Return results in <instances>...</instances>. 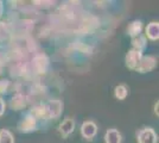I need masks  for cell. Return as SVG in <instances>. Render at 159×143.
<instances>
[{
	"label": "cell",
	"mask_w": 159,
	"mask_h": 143,
	"mask_svg": "<svg viewBox=\"0 0 159 143\" xmlns=\"http://www.w3.org/2000/svg\"><path fill=\"white\" fill-rule=\"evenodd\" d=\"M44 106V115L45 119H55L58 118L63 111V102L60 99H52L43 104Z\"/></svg>",
	"instance_id": "cell-1"
},
{
	"label": "cell",
	"mask_w": 159,
	"mask_h": 143,
	"mask_svg": "<svg viewBox=\"0 0 159 143\" xmlns=\"http://www.w3.org/2000/svg\"><path fill=\"white\" fill-rule=\"evenodd\" d=\"M32 69L37 74H45L48 68H49V57L45 54L40 53L33 56L32 59Z\"/></svg>",
	"instance_id": "cell-2"
},
{
	"label": "cell",
	"mask_w": 159,
	"mask_h": 143,
	"mask_svg": "<svg viewBox=\"0 0 159 143\" xmlns=\"http://www.w3.org/2000/svg\"><path fill=\"white\" fill-rule=\"evenodd\" d=\"M138 143H158V136L153 128H143L137 132Z\"/></svg>",
	"instance_id": "cell-3"
},
{
	"label": "cell",
	"mask_w": 159,
	"mask_h": 143,
	"mask_svg": "<svg viewBox=\"0 0 159 143\" xmlns=\"http://www.w3.org/2000/svg\"><path fill=\"white\" fill-rule=\"evenodd\" d=\"M157 67V57L152 56V55H147V56H143L139 62V66L137 67V72L139 73H148Z\"/></svg>",
	"instance_id": "cell-4"
},
{
	"label": "cell",
	"mask_w": 159,
	"mask_h": 143,
	"mask_svg": "<svg viewBox=\"0 0 159 143\" xmlns=\"http://www.w3.org/2000/svg\"><path fill=\"white\" fill-rule=\"evenodd\" d=\"M36 126H37V119L31 115L29 113L24 117L21 121L18 124V129H19L20 132H25V134H29V132H32L36 130Z\"/></svg>",
	"instance_id": "cell-5"
},
{
	"label": "cell",
	"mask_w": 159,
	"mask_h": 143,
	"mask_svg": "<svg viewBox=\"0 0 159 143\" xmlns=\"http://www.w3.org/2000/svg\"><path fill=\"white\" fill-rule=\"evenodd\" d=\"M98 134V125L93 121H86L81 126V135L87 141H92Z\"/></svg>",
	"instance_id": "cell-6"
},
{
	"label": "cell",
	"mask_w": 159,
	"mask_h": 143,
	"mask_svg": "<svg viewBox=\"0 0 159 143\" xmlns=\"http://www.w3.org/2000/svg\"><path fill=\"white\" fill-rule=\"evenodd\" d=\"M143 57V53L131 49L128 53L126 54L125 57V62H126V67L129 69H137V67L139 66V62Z\"/></svg>",
	"instance_id": "cell-7"
},
{
	"label": "cell",
	"mask_w": 159,
	"mask_h": 143,
	"mask_svg": "<svg viewBox=\"0 0 159 143\" xmlns=\"http://www.w3.org/2000/svg\"><path fill=\"white\" fill-rule=\"evenodd\" d=\"M74 130H75V121L73 118H66L58 126V131L64 138H66L70 134H73Z\"/></svg>",
	"instance_id": "cell-8"
},
{
	"label": "cell",
	"mask_w": 159,
	"mask_h": 143,
	"mask_svg": "<svg viewBox=\"0 0 159 143\" xmlns=\"http://www.w3.org/2000/svg\"><path fill=\"white\" fill-rule=\"evenodd\" d=\"M27 99H29V97H27L26 94L17 93V94L12 98V100H11V107L13 110H20V109H23V107H25L27 102H29Z\"/></svg>",
	"instance_id": "cell-9"
},
{
	"label": "cell",
	"mask_w": 159,
	"mask_h": 143,
	"mask_svg": "<svg viewBox=\"0 0 159 143\" xmlns=\"http://www.w3.org/2000/svg\"><path fill=\"white\" fill-rule=\"evenodd\" d=\"M122 141V136L120 134L119 130L114 129H108L105 134V142L106 143H121Z\"/></svg>",
	"instance_id": "cell-10"
},
{
	"label": "cell",
	"mask_w": 159,
	"mask_h": 143,
	"mask_svg": "<svg viewBox=\"0 0 159 143\" xmlns=\"http://www.w3.org/2000/svg\"><path fill=\"white\" fill-rule=\"evenodd\" d=\"M146 36L152 40L157 41L159 38V23L158 21H151L147 26H146Z\"/></svg>",
	"instance_id": "cell-11"
},
{
	"label": "cell",
	"mask_w": 159,
	"mask_h": 143,
	"mask_svg": "<svg viewBox=\"0 0 159 143\" xmlns=\"http://www.w3.org/2000/svg\"><path fill=\"white\" fill-rule=\"evenodd\" d=\"M141 31H143V23L140 21H133L128 24L127 32H128V35H129L132 38L139 36Z\"/></svg>",
	"instance_id": "cell-12"
},
{
	"label": "cell",
	"mask_w": 159,
	"mask_h": 143,
	"mask_svg": "<svg viewBox=\"0 0 159 143\" xmlns=\"http://www.w3.org/2000/svg\"><path fill=\"white\" fill-rule=\"evenodd\" d=\"M146 37L145 36H137V37H134L132 38V45H133V49L134 50H138V51H141L143 53V50L146 48Z\"/></svg>",
	"instance_id": "cell-13"
},
{
	"label": "cell",
	"mask_w": 159,
	"mask_h": 143,
	"mask_svg": "<svg viewBox=\"0 0 159 143\" xmlns=\"http://www.w3.org/2000/svg\"><path fill=\"white\" fill-rule=\"evenodd\" d=\"M127 95H128V89H127L126 85H118L114 89V97L119 100L126 99Z\"/></svg>",
	"instance_id": "cell-14"
},
{
	"label": "cell",
	"mask_w": 159,
	"mask_h": 143,
	"mask_svg": "<svg viewBox=\"0 0 159 143\" xmlns=\"http://www.w3.org/2000/svg\"><path fill=\"white\" fill-rule=\"evenodd\" d=\"M0 143H14V137L10 130H0Z\"/></svg>",
	"instance_id": "cell-15"
},
{
	"label": "cell",
	"mask_w": 159,
	"mask_h": 143,
	"mask_svg": "<svg viewBox=\"0 0 159 143\" xmlns=\"http://www.w3.org/2000/svg\"><path fill=\"white\" fill-rule=\"evenodd\" d=\"M10 36V27L5 21H0V41H5Z\"/></svg>",
	"instance_id": "cell-16"
},
{
	"label": "cell",
	"mask_w": 159,
	"mask_h": 143,
	"mask_svg": "<svg viewBox=\"0 0 159 143\" xmlns=\"http://www.w3.org/2000/svg\"><path fill=\"white\" fill-rule=\"evenodd\" d=\"M34 6L40 7V8H49L55 5V1H33L32 2Z\"/></svg>",
	"instance_id": "cell-17"
},
{
	"label": "cell",
	"mask_w": 159,
	"mask_h": 143,
	"mask_svg": "<svg viewBox=\"0 0 159 143\" xmlns=\"http://www.w3.org/2000/svg\"><path fill=\"white\" fill-rule=\"evenodd\" d=\"M10 86V81L6 79H0V93H5Z\"/></svg>",
	"instance_id": "cell-18"
},
{
	"label": "cell",
	"mask_w": 159,
	"mask_h": 143,
	"mask_svg": "<svg viewBox=\"0 0 159 143\" xmlns=\"http://www.w3.org/2000/svg\"><path fill=\"white\" fill-rule=\"evenodd\" d=\"M5 107H6V105H5L4 99H2V98H0V117L5 113Z\"/></svg>",
	"instance_id": "cell-19"
},
{
	"label": "cell",
	"mask_w": 159,
	"mask_h": 143,
	"mask_svg": "<svg viewBox=\"0 0 159 143\" xmlns=\"http://www.w3.org/2000/svg\"><path fill=\"white\" fill-rule=\"evenodd\" d=\"M158 105H159V102H158V100H157V102L154 104V113H156L157 116H158V115H159V113H158Z\"/></svg>",
	"instance_id": "cell-20"
},
{
	"label": "cell",
	"mask_w": 159,
	"mask_h": 143,
	"mask_svg": "<svg viewBox=\"0 0 159 143\" xmlns=\"http://www.w3.org/2000/svg\"><path fill=\"white\" fill-rule=\"evenodd\" d=\"M4 13V4H2V1H0V17L2 16Z\"/></svg>",
	"instance_id": "cell-21"
}]
</instances>
